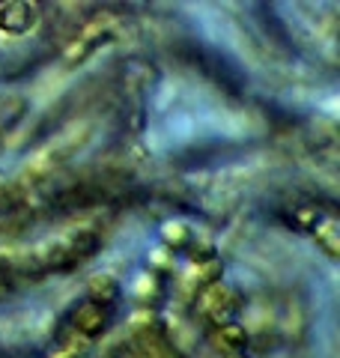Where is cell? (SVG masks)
<instances>
[{
    "label": "cell",
    "instance_id": "obj_1",
    "mask_svg": "<svg viewBox=\"0 0 340 358\" xmlns=\"http://www.w3.org/2000/svg\"><path fill=\"white\" fill-rule=\"evenodd\" d=\"M197 305H200L203 320H209L215 329H221V326L236 322V317L242 313V296H239V289H233L227 284H215L206 293H200Z\"/></svg>",
    "mask_w": 340,
    "mask_h": 358
},
{
    "label": "cell",
    "instance_id": "obj_2",
    "mask_svg": "<svg viewBox=\"0 0 340 358\" xmlns=\"http://www.w3.org/2000/svg\"><path fill=\"white\" fill-rule=\"evenodd\" d=\"M111 39H113V27L108 24V21H101L99 15L90 18L81 30H75V36H72L69 45L63 48V63H66V66L84 63L90 54L99 48V45H105V42H111Z\"/></svg>",
    "mask_w": 340,
    "mask_h": 358
},
{
    "label": "cell",
    "instance_id": "obj_3",
    "mask_svg": "<svg viewBox=\"0 0 340 358\" xmlns=\"http://www.w3.org/2000/svg\"><path fill=\"white\" fill-rule=\"evenodd\" d=\"M42 18L36 0H3L0 3V33L3 36H24Z\"/></svg>",
    "mask_w": 340,
    "mask_h": 358
},
{
    "label": "cell",
    "instance_id": "obj_4",
    "mask_svg": "<svg viewBox=\"0 0 340 358\" xmlns=\"http://www.w3.org/2000/svg\"><path fill=\"white\" fill-rule=\"evenodd\" d=\"M221 275H224V263L215 257V260H206V263H194L188 272L179 278V293L183 299H200V293H206L209 287L221 284Z\"/></svg>",
    "mask_w": 340,
    "mask_h": 358
},
{
    "label": "cell",
    "instance_id": "obj_5",
    "mask_svg": "<svg viewBox=\"0 0 340 358\" xmlns=\"http://www.w3.org/2000/svg\"><path fill=\"white\" fill-rule=\"evenodd\" d=\"M108 322H111V310L101 308V305H93V301H81L75 310H72V331L75 338L81 341H96L101 334L108 331Z\"/></svg>",
    "mask_w": 340,
    "mask_h": 358
},
{
    "label": "cell",
    "instance_id": "obj_6",
    "mask_svg": "<svg viewBox=\"0 0 340 358\" xmlns=\"http://www.w3.org/2000/svg\"><path fill=\"white\" fill-rule=\"evenodd\" d=\"M129 334H132V346L134 343H155V341H167V326H164V320L158 310L141 308V310L132 313Z\"/></svg>",
    "mask_w": 340,
    "mask_h": 358
},
{
    "label": "cell",
    "instance_id": "obj_7",
    "mask_svg": "<svg viewBox=\"0 0 340 358\" xmlns=\"http://www.w3.org/2000/svg\"><path fill=\"white\" fill-rule=\"evenodd\" d=\"M120 296H122V287L111 272H99L87 281V301H93V305H101L111 310L120 301Z\"/></svg>",
    "mask_w": 340,
    "mask_h": 358
},
{
    "label": "cell",
    "instance_id": "obj_8",
    "mask_svg": "<svg viewBox=\"0 0 340 358\" xmlns=\"http://www.w3.org/2000/svg\"><path fill=\"white\" fill-rule=\"evenodd\" d=\"M248 341H251V338H248V329L239 326V322H230V326L215 329V346H218V352H224V355L245 352Z\"/></svg>",
    "mask_w": 340,
    "mask_h": 358
},
{
    "label": "cell",
    "instance_id": "obj_9",
    "mask_svg": "<svg viewBox=\"0 0 340 358\" xmlns=\"http://www.w3.org/2000/svg\"><path fill=\"white\" fill-rule=\"evenodd\" d=\"M311 233H313V242L320 245V251H325V257L337 260L340 257V224H337V218L325 215Z\"/></svg>",
    "mask_w": 340,
    "mask_h": 358
},
{
    "label": "cell",
    "instance_id": "obj_10",
    "mask_svg": "<svg viewBox=\"0 0 340 358\" xmlns=\"http://www.w3.org/2000/svg\"><path fill=\"white\" fill-rule=\"evenodd\" d=\"M24 114H27V99L24 96H15V93L0 96V134L15 129V122Z\"/></svg>",
    "mask_w": 340,
    "mask_h": 358
},
{
    "label": "cell",
    "instance_id": "obj_11",
    "mask_svg": "<svg viewBox=\"0 0 340 358\" xmlns=\"http://www.w3.org/2000/svg\"><path fill=\"white\" fill-rule=\"evenodd\" d=\"M162 239H164L167 248L185 251V248H188V242L194 239V230H191L188 224H183V221H167L164 227H162Z\"/></svg>",
    "mask_w": 340,
    "mask_h": 358
},
{
    "label": "cell",
    "instance_id": "obj_12",
    "mask_svg": "<svg viewBox=\"0 0 340 358\" xmlns=\"http://www.w3.org/2000/svg\"><path fill=\"white\" fill-rule=\"evenodd\" d=\"M185 251H188L191 266H194V263H206V260H215V257H218V254H215V251H218V248H215V242L209 236H200V233H194V239L188 242Z\"/></svg>",
    "mask_w": 340,
    "mask_h": 358
},
{
    "label": "cell",
    "instance_id": "obj_13",
    "mask_svg": "<svg viewBox=\"0 0 340 358\" xmlns=\"http://www.w3.org/2000/svg\"><path fill=\"white\" fill-rule=\"evenodd\" d=\"M158 293H162V281H158V272H146L138 278V284H134V299H141L143 305L146 301L158 299Z\"/></svg>",
    "mask_w": 340,
    "mask_h": 358
},
{
    "label": "cell",
    "instance_id": "obj_14",
    "mask_svg": "<svg viewBox=\"0 0 340 358\" xmlns=\"http://www.w3.org/2000/svg\"><path fill=\"white\" fill-rule=\"evenodd\" d=\"M90 350V343L81 341V338H72V341H66L63 346H57V350L51 352V358H84Z\"/></svg>",
    "mask_w": 340,
    "mask_h": 358
},
{
    "label": "cell",
    "instance_id": "obj_15",
    "mask_svg": "<svg viewBox=\"0 0 340 358\" xmlns=\"http://www.w3.org/2000/svg\"><path fill=\"white\" fill-rule=\"evenodd\" d=\"M224 358H251L248 352H236V355H224Z\"/></svg>",
    "mask_w": 340,
    "mask_h": 358
}]
</instances>
